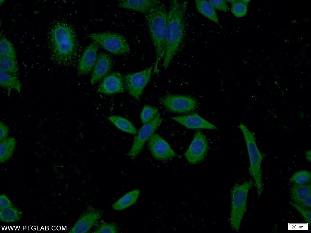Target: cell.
<instances>
[{
    "mask_svg": "<svg viewBox=\"0 0 311 233\" xmlns=\"http://www.w3.org/2000/svg\"><path fill=\"white\" fill-rule=\"evenodd\" d=\"M47 41L50 57L54 62L70 67L78 64L82 47L70 24L61 20L53 22L49 26Z\"/></svg>",
    "mask_w": 311,
    "mask_h": 233,
    "instance_id": "1",
    "label": "cell"
},
{
    "mask_svg": "<svg viewBox=\"0 0 311 233\" xmlns=\"http://www.w3.org/2000/svg\"><path fill=\"white\" fill-rule=\"evenodd\" d=\"M188 6L187 1L176 0L170 2L168 12L166 48L162 66L169 67L172 60L180 51L185 36V15Z\"/></svg>",
    "mask_w": 311,
    "mask_h": 233,
    "instance_id": "2",
    "label": "cell"
},
{
    "mask_svg": "<svg viewBox=\"0 0 311 233\" xmlns=\"http://www.w3.org/2000/svg\"><path fill=\"white\" fill-rule=\"evenodd\" d=\"M167 16L168 12L163 2L145 14L149 32L156 54L154 73L158 74L159 66L165 54Z\"/></svg>",
    "mask_w": 311,
    "mask_h": 233,
    "instance_id": "3",
    "label": "cell"
},
{
    "mask_svg": "<svg viewBox=\"0 0 311 233\" xmlns=\"http://www.w3.org/2000/svg\"><path fill=\"white\" fill-rule=\"evenodd\" d=\"M238 127L243 133L247 147L250 162L249 172L252 177L258 195L260 197L264 187L261 165L265 155L258 148L255 133L242 123H240Z\"/></svg>",
    "mask_w": 311,
    "mask_h": 233,
    "instance_id": "4",
    "label": "cell"
},
{
    "mask_svg": "<svg viewBox=\"0 0 311 233\" xmlns=\"http://www.w3.org/2000/svg\"><path fill=\"white\" fill-rule=\"evenodd\" d=\"M254 185L252 179L242 184L235 183L231 191V208L229 222L232 229L238 232L241 222L246 211L248 192Z\"/></svg>",
    "mask_w": 311,
    "mask_h": 233,
    "instance_id": "5",
    "label": "cell"
},
{
    "mask_svg": "<svg viewBox=\"0 0 311 233\" xmlns=\"http://www.w3.org/2000/svg\"><path fill=\"white\" fill-rule=\"evenodd\" d=\"M88 37L114 54L125 55L130 51L129 45L126 38L118 33L109 32L95 33L88 35Z\"/></svg>",
    "mask_w": 311,
    "mask_h": 233,
    "instance_id": "6",
    "label": "cell"
},
{
    "mask_svg": "<svg viewBox=\"0 0 311 233\" xmlns=\"http://www.w3.org/2000/svg\"><path fill=\"white\" fill-rule=\"evenodd\" d=\"M160 104L168 111L176 113H186L196 109L198 106L197 100L191 96L167 93L160 97Z\"/></svg>",
    "mask_w": 311,
    "mask_h": 233,
    "instance_id": "7",
    "label": "cell"
},
{
    "mask_svg": "<svg viewBox=\"0 0 311 233\" xmlns=\"http://www.w3.org/2000/svg\"><path fill=\"white\" fill-rule=\"evenodd\" d=\"M142 71L126 74L124 77L125 88L129 94L139 101L145 86L150 80L154 66Z\"/></svg>",
    "mask_w": 311,
    "mask_h": 233,
    "instance_id": "8",
    "label": "cell"
},
{
    "mask_svg": "<svg viewBox=\"0 0 311 233\" xmlns=\"http://www.w3.org/2000/svg\"><path fill=\"white\" fill-rule=\"evenodd\" d=\"M163 121L158 113L150 121L143 125L136 133L128 155L135 160L144 148V144Z\"/></svg>",
    "mask_w": 311,
    "mask_h": 233,
    "instance_id": "9",
    "label": "cell"
},
{
    "mask_svg": "<svg viewBox=\"0 0 311 233\" xmlns=\"http://www.w3.org/2000/svg\"><path fill=\"white\" fill-rule=\"evenodd\" d=\"M208 149V142L205 135L198 130L195 133L193 140L184 156L190 164H196L204 160Z\"/></svg>",
    "mask_w": 311,
    "mask_h": 233,
    "instance_id": "10",
    "label": "cell"
},
{
    "mask_svg": "<svg viewBox=\"0 0 311 233\" xmlns=\"http://www.w3.org/2000/svg\"><path fill=\"white\" fill-rule=\"evenodd\" d=\"M103 211L91 205L87 206L71 228L69 233H86L96 225L102 217Z\"/></svg>",
    "mask_w": 311,
    "mask_h": 233,
    "instance_id": "11",
    "label": "cell"
},
{
    "mask_svg": "<svg viewBox=\"0 0 311 233\" xmlns=\"http://www.w3.org/2000/svg\"><path fill=\"white\" fill-rule=\"evenodd\" d=\"M147 146L153 157L158 160L166 161L177 156L167 142L156 133H154L148 140Z\"/></svg>",
    "mask_w": 311,
    "mask_h": 233,
    "instance_id": "12",
    "label": "cell"
},
{
    "mask_svg": "<svg viewBox=\"0 0 311 233\" xmlns=\"http://www.w3.org/2000/svg\"><path fill=\"white\" fill-rule=\"evenodd\" d=\"M125 85L124 78L118 72H113L107 75L99 84L96 92L105 95L123 93Z\"/></svg>",
    "mask_w": 311,
    "mask_h": 233,
    "instance_id": "13",
    "label": "cell"
},
{
    "mask_svg": "<svg viewBox=\"0 0 311 233\" xmlns=\"http://www.w3.org/2000/svg\"><path fill=\"white\" fill-rule=\"evenodd\" d=\"M99 46L96 42L93 41L86 47L77 64V75H85L93 70L97 60Z\"/></svg>",
    "mask_w": 311,
    "mask_h": 233,
    "instance_id": "14",
    "label": "cell"
},
{
    "mask_svg": "<svg viewBox=\"0 0 311 233\" xmlns=\"http://www.w3.org/2000/svg\"><path fill=\"white\" fill-rule=\"evenodd\" d=\"M113 63L110 55L104 52L99 53L92 70L90 80L91 84H96L106 76L111 70Z\"/></svg>",
    "mask_w": 311,
    "mask_h": 233,
    "instance_id": "15",
    "label": "cell"
},
{
    "mask_svg": "<svg viewBox=\"0 0 311 233\" xmlns=\"http://www.w3.org/2000/svg\"><path fill=\"white\" fill-rule=\"evenodd\" d=\"M171 118L190 129H218L215 126L201 117L197 113L172 117Z\"/></svg>",
    "mask_w": 311,
    "mask_h": 233,
    "instance_id": "16",
    "label": "cell"
},
{
    "mask_svg": "<svg viewBox=\"0 0 311 233\" xmlns=\"http://www.w3.org/2000/svg\"><path fill=\"white\" fill-rule=\"evenodd\" d=\"M162 2V1L160 0H120L118 5L120 8L145 14Z\"/></svg>",
    "mask_w": 311,
    "mask_h": 233,
    "instance_id": "17",
    "label": "cell"
},
{
    "mask_svg": "<svg viewBox=\"0 0 311 233\" xmlns=\"http://www.w3.org/2000/svg\"><path fill=\"white\" fill-rule=\"evenodd\" d=\"M0 85L6 89L8 96L11 91L14 90L21 95L22 84L16 75H12L0 70Z\"/></svg>",
    "mask_w": 311,
    "mask_h": 233,
    "instance_id": "18",
    "label": "cell"
},
{
    "mask_svg": "<svg viewBox=\"0 0 311 233\" xmlns=\"http://www.w3.org/2000/svg\"><path fill=\"white\" fill-rule=\"evenodd\" d=\"M290 195L294 202L300 204L305 199L311 196V184H294L291 187Z\"/></svg>",
    "mask_w": 311,
    "mask_h": 233,
    "instance_id": "19",
    "label": "cell"
},
{
    "mask_svg": "<svg viewBox=\"0 0 311 233\" xmlns=\"http://www.w3.org/2000/svg\"><path fill=\"white\" fill-rule=\"evenodd\" d=\"M140 194V190L138 189L128 192L112 204V208L115 210H121L133 205L136 202Z\"/></svg>",
    "mask_w": 311,
    "mask_h": 233,
    "instance_id": "20",
    "label": "cell"
},
{
    "mask_svg": "<svg viewBox=\"0 0 311 233\" xmlns=\"http://www.w3.org/2000/svg\"><path fill=\"white\" fill-rule=\"evenodd\" d=\"M195 3L196 9L200 13L217 24H219L215 9L208 1L197 0L195 1Z\"/></svg>",
    "mask_w": 311,
    "mask_h": 233,
    "instance_id": "21",
    "label": "cell"
},
{
    "mask_svg": "<svg viewBox=\"0 0 311 233\" xmlns=\"http://www.w3.org/2000/svg\"><path fill=\"white\" fill-rule=\"evenodd\" d=\"M16 144V140L13 137L7 138L0 141L1 163L5 162L11 158L14 151Z\"/></svg>",
    "mask_w": 311,
    "mask_h": 233,
    "instance_id": "22",
    "label": "cell"
},
{
    "mask_svg": "<svg viewBox=\"0 0 311 233\" xmlns=\"http://www.w3.org/2000/svg\"><path fill=\"white\" fill-rule=\"evenodd\" d=\"M108 120L118 129L123 132L131 134H136L137 131L132 123L127 119L120 116L111 115Z\"/></svg>",
    "mask_w": 311,
    "mask_h": 233,
    "instance_id": "23",
    "label": "cell"
},
{
    "mask_svg": "<svg viewBox=\"0 0 311 233\" xmlns=\"http://www.w3.org/2000/svg\"><path fill=\"white\" fill-rule=\"evenodd\" d=\"M22 214L21 211L13 205L8 208L0 209V221L5 223L16 222L20 220Z\"/></svg>",
    "mask_w": 311,
    "mask_h": 233,
    "instance_id": "24",
    "label": "cell"
},
{
    "mask_svg": "<svg viewBox=\"0 0 311 233\" xmlns=\"http://www.w3.org/2000/svg\"><path fill=\"white\" fill-rule=\"evenodd\" d=\"M0 69L7 73L16 75L18 66L16 59L0 57Z\"/></svg>",
    "mask_w": 311,
    "mask_h": 233,
    "instance_id": "25",
    "label": "cell"
},
{
    "mask_svg": "<svg viewBox=\"0 0 311 233\" xmlns=\"http://www.w3.org/2000/svg\"><path fill=\"white\" fill-rule=\"evenodd\" d=\"M0 57L16 59L15 53L12 45L4 37L0 39Z\"/></svg>",
    "mask_w": 311,
    "mask_h": 233,
    "instance_id": "26",
    "label": "cell"
},
{
    "mask_svg": "<svg viewBox=\"0 0 311 233\" xmlns=\"http://www.w3.org/2000/svg\"><path fill=\"white\" fill-rule=\"evenodd\" d=\"M231 3V11L232 14L237 17H241L244 16L248 10L247 3L242 0L226 1Z\"/></svg>",
    "mask_w": 311,
    "mask_h": 233,
    "instance_id": "27",
    "label": "cell"
},
{
    "mask_svg": "<svg viewBox=\"0 0 311 233\" xmlns=\"http://www.w3.org/2000/svg\"><path fill=\"white\" fill-rule=\"evenodd\" d=\"M311 172L308 170H302L295 172L291 176L289 181L294 184H304L310 182Z\"/></svg>",
    "mask_w": 311,
    "mask_h": 233,
    "instance_id": "28",
    "label": "cell"
},
{
    "mask_svg": "<svg viewBox=\"0 0 311 233\" xmlns=\"http://www.w3.org/2000/svg\"><path fill=\"white\" fill-rule=\"evenodd\" d=\"M119 230V228L117 223L114 222L108 223L101 220L93 232L117 233Z\"/></svg>",
    "mask_w": 311,
    "mask_h": 233,
    "instance_id": "29",
    "label": "cell"
},
{
    "mask_svg": "<svg viewBox=\"0 0 311 233\" xmlns=\"http://www.w3.org/2000/svg\"><path fill=\"white\" fill-rule=\"evenodd\" d=\"M158 109L156 107L145 105L141 113L140 118L143 124L146 123L153 120L157 115Z\"/></svg>",
    "mask_w": 311,
    "mask_h": 233,
    "instance_id": "30",
    "label": "cell"
},
{
    "mask_svg": "<svg viewBox=\"0 0 311 233\" xmlns=\"http://www.w3.org/2000/svg\"><path fill=\"white\" fill-rule=\"evenodd\" d=\"M289 204L302 215L304 220L310 225L311 224V211L294 202L290 201Z\"/></svg>",
    "mask_w": 311,
    "mask_h": 233,
    "instance_id": "31",
    "label": "cell"
},
{
    "mask_svg": "<svg viewBox=\"0 0 311 233\" xmlns=\"http://www.w3.org/2000/svg\"><path fill=\"white\" fill-rule=\"evenodd\" d=\"M215 9L227 12L229 11V8L227 2L225 0H208Z\"/></svg>",
    "mask_w": 311,
    "mask_h": 233,
    "instance_id": "32",
    "label": "cell"
},
{
    "mask_svg": "<svg viewBox=\"0 0 311 233\" xmlns=\"http://www.w3.org/2000/svg\"><path fill=\"white\" fill-rule=\"evenodd\" d=\"M13 205L8 197L5 194H2L0 196V209L10 207Z\"/></svg>",
    "mask_w": 311,
    "mask_h": 233,
    "instance_id": "33",
    "label": "cell"
},
{
    "mask_svg": "<svg viewBox=\"0 0 311 233\" xmlns=\"http://www.w3.org/2000/svg\"><path fill=\"white\" fill-rule=\"evenodd\" d=\"M0 124V140L1 141L7 138L9 130L8 127L3 122L1 121Z\"/></svg>",
    "mask_w": 311,
    "mask_h": 233,
    "instance_id": "34",
    "label": "cell"
},
{
    "mask_svg": "<svg viewBox=\"0 0 311 233\" xmlns=\"http://www.w3.org/2000/svg\"><path fill=\"white\" fill-rule=\"evenodd\" d=\"M311 196L305 199L299 205L304 208H310L311 206Z\"/></svg>",
    "mask_w": 311,
    "mask_h": 233,
    "instance_id": "35",
    "label": "cell"
},
{
    "mask_svg": "<svg viewBox=\"0 0 311 233\" xmlns=\"http://www.w3.org/2000/svg\"><path fill=\"white\" fill-rule=\"evenodd\" d=\"M305 156L306 160L309 162L311 161V150H306L305 153Z\"/></svg>",
    "mask_w": 311,
    "mask_h": 233,
    "instance_id": "36",
    "label": "cell"
},
{
    "mask_svg": "<svg viewBox=\"0 0 311 233\" xmlns=\"http://www.w3.org/2000/svg\"><path fill=\"white\" fill-rule=\"evenodd\" d=\"M275 84L276 85L277 87H279V83H278V82L277 81H275Z\"/></svg>",
    "mask_w": 311,
    "mask_h": 233,
    "instance_id": "37",
    "label": "cell"
}]
</instances>
